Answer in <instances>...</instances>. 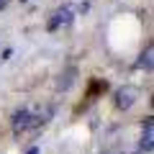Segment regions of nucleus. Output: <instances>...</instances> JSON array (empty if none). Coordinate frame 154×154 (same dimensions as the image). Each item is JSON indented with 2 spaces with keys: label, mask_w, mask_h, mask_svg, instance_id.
<instances>
[{
  "label": "nucleus",
  "mask_w": 154,
  "mask_h": 154,
  "mask_svg": "<svg viewBox=\"0 0 154 154\" xmlns=\"http://www.w3.org/2000/svg\"><path fill=\"white\" fill-rule=\"evenodd\" d=\"M41 123H44V118H41V116H33L28 108H21V110L13 113V134H23V131H28V128L41 126Z\"/></svg>",
  "instance_id": "f257e3e1"
},
{
  "label": "nucleus",
  "mask_w": 154,
  "mask_h": 154,
  "mask_svg": "<svg viewBox=\"0 0 154 154\" xmlns=\"http://www.w3.org/2000/svg\"><path fill=\"white\" fill-rule=\"evenodd\" d=\"M139 100V90L134 88V85H123L118 93H116V108H121V110H128L134 103Z\"/></svg>",
  "instance_id": "f03ea898"
},
{
  "label": "nucleus",
  "mask_w": 154,
  "mask_h": 154,
  "mask_svg": "<svg viewBox=\"0 0 154 154\" xmlns=\"http://www.w3.org/2000/svg\"><path fill=\"white\" fill-rule=\"evenodd\" d=\"M72 5H62V8H57L54 11V16H51V21H49V31H57V28H62V26H69L72 23Z\"/></svg>",
  "instance_id": "7ed1b4c3"
},
{
  "label": "nucleus",
  "mask_w": 154,
  "mask_h": 154,
  "mask_svg": "<svg viewBox=\"0 0 154 154\" xmlns=\"http://www.w3.org/2000/svg\"><path fill=\"white\" fill-rule=\"evenodd\" d=\"M75 75H77V69H75V67H69V69L62 75L64 80H59V82H57V88H59V90H69V85L75 82Z\"/></svg>",
  "instance_id": "20e7f679"
},
{
  "label": "nucleus",
  "mask_w": 154,
  "mask_h": 154,
  "mask_svg": "<svg viewBox=\"0 0 154 154\" xmlns=\"http://www.w3.org/2000/svg\"><path fill=\"white\" fill-rule=\"evenodd\" d=\"M139 67H144L146 72H152V46H146V51L141 54V59H139Z\"/></svg>",
  "instance_id": "39448f33"
},
{
  "label": "nucleus",
  "mask_w": 154,
  "mask_h": 154,
  "mask_svg": "<svg viewBox=\"0 0 154 154\" xmlns=\"http://www.w3.org/2000/svg\"><path fill=\"white\" fill-rule=\"evenodd\" d=\"M26 154H38V146H31V149H28Z\"/></svg>",
  "instance_id": "423d86ee"
},
{
  "label": "nucleus",
  "mask_w": 154,
  "mask_h": 154,
  "mask_svg": "<svg viewBox=\"0 0 154 154\" xmlns=\"http://www.w3.org/2000/svg\"><path fill=\"white\" fill-rule=\"evenodd\" d=\"M8 5V0H0V11H3V8H5Z\"/></svg>",
  "instance_id": "0eeeda50"
}]
</instances>
